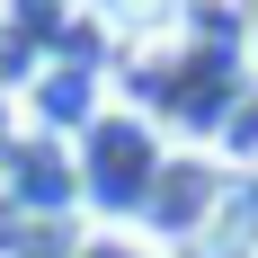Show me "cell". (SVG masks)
Instances as JSON below:
<instances>
[{
    "label": "cell",
    "mask_w": 258,
    "mask_h": 258,
    "mask_svg": "<svg viewBox=\"0 0 258 258\" xmlns=\"http://www.w3.org/2000/svg\"><path fill=\"white\" fill-rule=\"evenodd\" d=\"M160 125L134 116V107H98L89 125L72 134V169H80V205L98 223H134L143 196H152V169H160Z\"/></svg>",
    "instance_id": "cell-1"
},
{
    "label": "cell",
    "mask_w": 258,
    "mask_h": 258,
    "mask_svg": "<svg viewBox=\"0 0 258 258\" xmlns=\"http://www.w3.org/2000/svg\"><path fill=\"white\" fill-rule=\"evenodd\" d=\"M223 187H232V169H223L205 143H178V152H160L152 196H143V214H134V223H143L152 240H169V249H178V240L196 232L214 205H223Z\"/></svg>",
    "instance_id": "cell-2"
},
{
    "label": "cell",
    "mask_w": 258,
    "mask_h": 258,
    "mask_svg": "<svg viewBox=\"0 0 258 258\" xmlns=\"http://www.w3.org/2000/svg\"><path fill=\"white\" fill-rule=\"evenodd\" d=\"M178 258H258V178L223 187V205L178 240Z\"/></svg>",
    "instance_id": "cell-3"
},
{
    "label": "cell",
    "mask_w": 258,
    "mask_h": 258,
    "mask_svg": "<svg viewBox=\"0 0 258 258\" xmlns=\"http://www.w3.org/2000/svg\"><path fill=\"white\" fill-rule=\"evenodd\" d=\"M89 18H98L107 36H125V45H160V36L187 18V0H89Z\"/></svg>",
    "instance_id": "cell-4"
},
{
    "label": "cell",
    "mask_w": 258,
    "mask_h": 258,
    "mask_svg": "<svg viewBox=\"0 0 258 258\" xmlns=\"http://www.w3.org/2000/svg\"><path fill=\"white\" fill-rule=\"evenodd\" d=\"M214 143H223V160H258V80L232 98V116L214 125Z\"/></svg>",
    "instance_id": "cell-5"
},
{
    "label": "cell",
    "mask_w": 258,
    "mask_h": 258,
    "mask_svg": "<svg viewBox=\"0 0 258 258\" xmlns=\"http://www.w3.org/2000/svg\"><path fill=\"white\" fill-rule=\"evenodd\" d=\"M72 258H160V249L134 232V223H98V232H80V240H72Z\"/></svg>",
    "instance_id": "cell-6"
},
{
    "label": "cell",
    "mask_w": 258,
    "mask_h": 258,
    "mask_svg": "<svg viewBox=\"0 0 258 258\" xmlns=\"http://www.w3.org/2000/svg\"><path fill=\"white\" fill-rule=\"evenodd\" d=\"M249 62H258V27H249Z\"/></svg>",
    "instance_id": "cell-7"
},
{
    "label": "cell",
    "mask_w": 258,
    "mask_h": 258,
    "mask_svg": "<svg viewBox=\"0 0 258 258\" xmlns=\"http://www.w3.org/2000/svg\"><path fill=\"white\" fill-rule=\"evenodd\" d=\"M0 9H9V0H0Z\"/></svg>",
    "instance_id": "cell-8"
}]
</instances>
